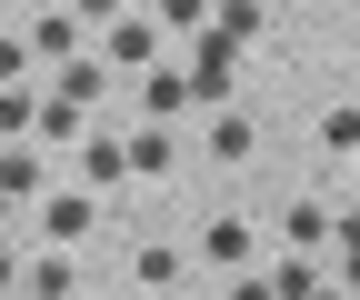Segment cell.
<instances>
[{
    "mask_svg": "<svg viewBox=\"0 0 360 300\" xmlns=\"http://www.w3.org/2000/svg\"><path fill=\"white\" fill-rule=\"evenodd\" d=\"M191 100H200V110H231V60H220V51L191 60Z\"/></svg>",
    "mask_w": 360,
    "mask_h": 300,
    "instance_id": "cell-11",
    "label": "cell"
},
{
    "mask_svg": "<svg viewBox=\"0 0 360 300\" xmlns=\"http://www.w3.org/2000/svg\"><path fill=\"white\" fill-rule=\"evenodd\" d=\"M0 190H11V200H40V160L30 150H0Z\"/></svg>",
    "mask_w": 360,
    "mask_h": 300,
    "instance_id": "cell-16",
    "label": "cell"
},
{
    "mask_svg": "<svg viewBox=\"0 0 360 300\" xmlns=\"http://www.w3.org/2000/svg\"><path fill=\"white\" fill-rule=\"evenodd\" d=\"M141 110H150V120L191 110V70H150V80H141Z\"/></svg>",
    "mask_w": 360,
    "mask_h": 300,
    "instance_id": "cell-12",
    "label": "cell"
},
{
    "mask_svg": "<svg viewBox=\"0 0 360 300\" xmlns=\"http://www.w3.org/2000/svg\"><path fill=\"white\" fill-rule=\"evenodd\" d=\"M130 280H141V290H170L180 280V250H130Z\"/></svg>",
    "mask_w": 360,
    "mask_h": 300,
    "instance_id": "cell-15",
    "label": "cell"
},
{
    "mask_svg": "<svg viewBox=\"0 0 360 300\" xmlns=\"http://www.w3.org/2000/svg\"><path fill=\"white\" fill-rule=\"evenodd\" d=\"M30 141H51V150H80V141H90V110H70V100H40Z\"/></svg>",
    "mask_w": 360,
    "mask_h": 300,
    "instance_id": "cell-6",
    "label": "cell"
},
{
    "mask_svg": "<svg viewBox=\"0 0 360 300\" xmlns=\"http://www.w3.org/2000/svg\"><path fill=\"white\" fill-rule=\"evenodd\" d=\"M30 60H60V70H70V60H80V11H40V20H30Z\"/></svg>",
    "mask_w": 360,
    "mask_h": 300,
    "instance_id": "cell-5",
    "label": "cell"
},
{
    "mask_svg": "<svg viewBox=\"0 0 360 300\" xmlns=\"http://www.w3.org/2000/svg\"><path fill=\"white\" fill-rule=\"evenodd\" d=\"M30 120H40L30 91H0V141H30Z\"/></svg>",
    "mask_w": 360,
    "mask_h": 300,
    "instance_id": "cell-17",
    "label": "cell"
},
{
    "mask_svg": "<svg viewBox=\"0 0 360 300\" xmlns=\"http://www.w3.org/2000/svg\"><path fill=\"white\" fill-rule=\"evenodd\" d=\"M321 150H330V160L360 150V110H330V120H321Z\"/></svg>",
    "mask_w": 360,
    "mask_h": 300,
    "instance_id": "cell-19",
    "label": "cell"
},
{
    "mask_svg": "<svg viewBox=\"0 0 360 300\" xmlns=\"http://www.w3.org/2000/svg\"><path fill=\"white\" fill-rule=\"evenodd\" d=\"M0 290H20V261H0Z\"/></svg>",
    "mask_w": 360,
    "mask_h": 300,
    "instance_id": "cell-22",
    "label": "cell"
},
{
    "mask_svg": "<svg viewBox=\"0 0 360 300\" xmlns=\"http://www.w3.org/2000/svg\"><path fill=\"white\" fill-rule=\"evenodd\" d=\"M250 150H260V131H250L240 110H220L210 120V160H250Z\"/></svg>",
    "mask_w": 360,
    "mask_h": 300,
    "instance_id": "cell-13",
    "label": "cell"
},
{
    "mask_svg": "<svg viewBox=\"0 0 360 300\" xmlns=\"http://www.w3.org/2000/svg\"><path fill=\"white\" fill-rule=\"evenodd\" d=\"M260 30H270V11H250V0H231V11H210V40H200V51H220V60H231V51H250Z\"/></svg>",
    "mask_w": 360,
    "mask_h": 300,
    "instance_id": "cell-4",
    "label": "cell"
},
{
    "mask_svg": "<svg viewBox=\"0 0 360 300\" xmlns=\"http://www.w3.org/2000/svg\"><path fill=\"white\" fill-rule=\"evenodd\" d=\"M160 170H170V131L141 120V131H130V181H160Z\"/></svg>",
    "mask_w": 360,
    "mask_h": 300,
    "instance_id": "cell-10",
    "label": "cell"
},
{
    "mask_svg": "<svg viewBox=\"0 0 360 300\" xmlns=\"http://www.w3.org/2000/svg\"><path fill=\"white\" fill-rule=\"evenodd\" d=\"M101 80H110L101 60H70V70H60V91H51V100H70V110H90V100H101Z\"/></svg>",
    "mask_w": 360,
    "mask_h": 300,
    "instance_id": "cell-14",
    "label": "cell"
},
{
    "mask_svg": "<svg viewBox=\"0 0 360 300\" xmlns=\"http://www.w3.org/2000/svg\"><path fill=\"white\" fill-rule=\"evenodd\" d=\"M0 210H11V190H0Z\"/></svg>",
    "mask_w": 360,
    "mask_h": 300,
    "instance_id": "cell-23",
    "label": "cell"
},
{
    "mask_svg": "<svg viewBox=\"0 0 360 300\" xmlns=\"http://www.w3.org/2000/svg\"><path fill=\"white\" fill-rule=\"evenodd\" d=\"M0 91H30V40H0Z\"/></svg>",
    "mask_w": 360,
    "mask_h": 300,
    "instance_id": "cell-20",
    "label": "cell"
},
{
    "mask_svg": "<svg viewBox=\"0 0 360 300\" xmlns=\"http://www.w3.org/2000/svg\"><path fill=\"white\" fill-rule=\"evenodd\" d=\"M101 70H160V11H110V30H101Z\"/></svg>",
    "mask_w": 360,
    "mask_h": 300,
    "instance_id": "cell-1",
    "label": "cell"
},
{
    "mask_svg": "<svg viewBox=\"0 0 360 300\" xmlns=\"http://www.w3.org/2000/svg\"><path fill=\"white\" fill-rule=\"evenodd\" d=\"M90 221H101V200H90V190H40V230H51V250L80 240Z\"/></svg>",
    "mask_w": 360,
    "mask_h": 300,
    "instance_id": "cell-3",
    "label": "cell"
},
{
    "mask_svg": "<svg viewBox=\"0 0 360 300\" xmlns=\"http://www.w3.org/2000/svg\"><path fill=\"white\" fill-rule=\"evenodd\" d=\"M20 290H30V300H70V290H80V270H70V250H40V261L20 270Z\"/></svg>",
    "mask_w": 360,
    "mask_h": 300,
    "instance_id": "cell-7",
    "label": "cell"
},
{
    "mask_svg": "<svg viewBox=\"0 0 360 300\" xmlns=\"http://www.w3.org/2000/svg\"><path fill=\"white\" fill-rule=\"evenodd\" d=\"M130 181V131H90L80 141V190L101 200V190H120Z\"/></svg>",
    "mask_w": 360,
    "mask_h": 300,
    "instance_id": "cell-2",
    "label": "cell"
},
{
    "mask_svg": "<svg viewBox=\"0 0 360 300\" xmlns=\"http://www.w3.org/2000/svg\"><path fill=\"white\" fill-rule=\"evenodd\" d=\"M350 200H360V190H350Z\"/></svg>",
    "mask_w": 360,
    "mask_h": 300,
    "instance_id": "cell-24",
    "label": "cell"
},
{
    "mask_svg": "<svg viewBox=\"0 0 360 300\" xmlns=\"http://www.w3.org/2000/svg\"><path fill=\"white\" fill-rule=\"evenodd\" d=\"M200 261H210V270H240V261H250V221H210V230H200Z\"/></svg>",
    "mask_w": 360,
    "mask_h": 300,
    "instance_id": "cell-8",
    "label": "cell"
},
{
    "mask_svg": "<svg viewBox=\"0 0 360 300\" xmlns=\"http://www.w3.org/2000/svg\"><path fill=\"white\" fill-rule=\"evenodd\" d=\"M281 230H290V261H300V250H321V240H330V210H321V200H290V210H281Z\"/></svg>",
    "mask_w": 360,
    "mask_h": 300,
    "instance_id": "cell-9",
    "label": "cell"
},
{
    "mask_svg": "<svg viewBox=\"0 0 360 300\" xmlns=\"http://www.w3.org/2000/svg\"><path fill=\"white\" fill-rule=\"evenodd\" d=\"M231 300H281V290H270V270H240V280H231Z\"/></svg>",
    "mask_w": 360,
    "mask_h": 300,
    "instance_id": "cell-21",
    "label": "cell"
},
{
    "mask_svg": "<svg viewBox=\"0 0 360 300\" xmlns=\"http://www.w3.org/2000/svg\"><path fill=\"white\" fill-rule=\"evenodd\" d=\"M270 290H281V300H310V290H321V270H310V261H270Z\"/></svg>",
    "mask_w": 360,
    "mask_h": 300,
    "instance_id": "cell-18",
    "label": "cell"
}]
</instances>
